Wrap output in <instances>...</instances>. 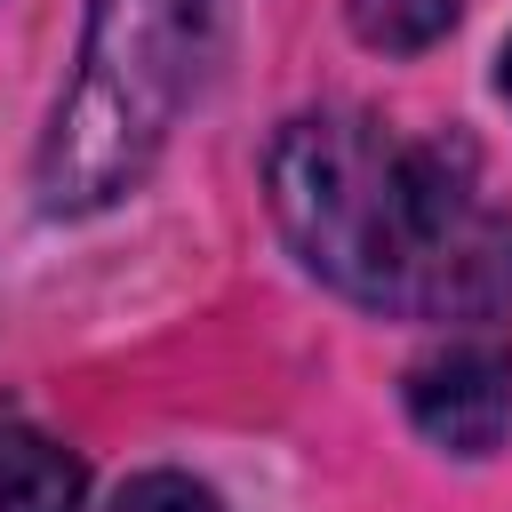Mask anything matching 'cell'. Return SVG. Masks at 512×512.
I'll use <instances>...</instances> for the list:
<instances>
[{
    "label": "cell",
    "mask_w": 512,
    "mask_h": 512,
    "mask_svg": "<svg viewBox=\"0 0 512 512\" xmlns=\"http://www.w3.org/2000/svg\"><path fill=\"white\" fill-rule=\"evenodd\" d=\"M272 216L344 296L416 320L512 304V216L448 144H400L360 112H304L272 144Z\"/></svg>",
    "instance_id": "1"
},
{
    "label": "cell",
    "mask_w": 512,
    "mask_h": 512,
    "mask_svg": "<svg viewBox=\"0 0 512 512\" xmlns=\"http://www.w3.org/2000/svg\"><path fill=\"white\" fill-rule=\"evenodd\" d=\"M456 8H464V0H344L352 32H360L368 48H384V56H416V48H432V40L456 24Z\"/></svg>",
    "instance_id": "5"
},
{
    "label": "cell",
    "mask_w": 512,
    "mask_h": 512,
    "mask_svg": "<svg viewBox=\"0 0 512 512\" xmlns=\"http://www.w3.org/2000/svg\"><path fill=\"white\" fill-rule=\"evenodd\" d=\"M80 496H88L80 456L40 424L0 416V512H80Z\"/></svg>",
    "instance_id": "4"
},
{
    "label": "cell",
    "mask_w": 512,
    "mask_h": 512,
    "mask_svg": "<svg viewBox=\"0 0 512 512\" xmlns=\"http://www.w3.org/2000/svg\"><path fill=\"white\" fill-rule=\"evenodd\" d=\"M504 96H512V48H504Z\"/></svg>",
    "instance_id": "7"
},
{
    "label": "cell",
    "mask_w": 512,
    "mask_h": 512,
    "mask_svg": "<svg viewBox=\"0 0 512 512\" xmlns=\"http://www.w3.org/2000/svg\"><path fill=\"white\" fill-rule=\"evenodd\" d=\"M224 0H96L72 96L40 144V208L88 216L112 208L168 144L176 112L192 104L216 56Z\"/></svg>",
    "instance_id": "2"
},
{
    "label": "cell",
    "mask_w": 512,
    "mask_h": 512,
    "mask_svg": "<svg viewBox=\"0 0 512 512\" xmlns=\"http://www.w3.org/2000/svg\"><path fill=\"white\" fill-rule=\"evenodd\" d=\"M104 512H216V496L200 480H184V472H136Z\"/></svg>",
    "instance_id": "6"
},
{
    "label": "cell",
    "mask_w": 512,
    "mask_h": 512,
    "mask_svg": "<svg viewBox=\"0 0 512 512\" xmlns=\"http://www.w3.org/2000/svg\"><path fill=\"white\" fill-rule=\"evenodd\" d=\"M408 416L456 456H488L512 432V352L496 336H456L408 368Z\"/></svg>",
    "instance_id": "3"
}]
</instances>
